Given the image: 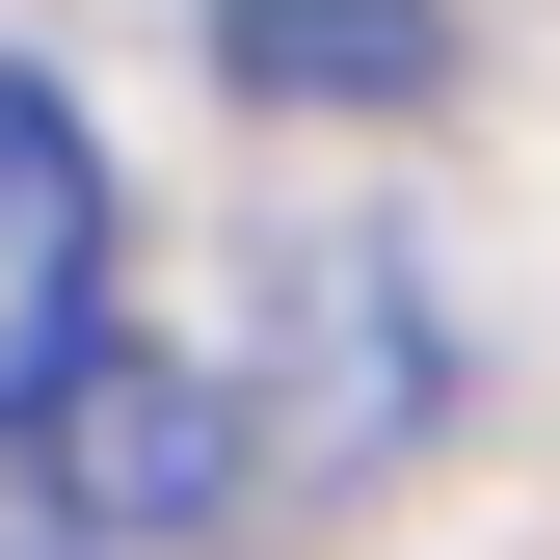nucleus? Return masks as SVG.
Listing matches in <instances>:
<instances>
[{
  "mask_svg": "<svg viewBox=\"0 0 560 560\" xmlns=\"http://www.w3.org/2000/svg\"><path fill=\"white\" fill-rule=\"evenodd\" d=\"M241 107H454V0H214Z\"/></svg>",
  "mask_w": 560,
  "mask_h": 560,
  "instance_id": "obj_3",
  "label": "nucleus"
},
{
  "mask_svg": "<svg viewBox=\"0 0 560 560\" xmlns=\"http://www.w3.org/2000/svg\"><path fill=\"white\" fill-rule=\"evenodd\" d=\"M107 267H133V214H107V133L0 54V428H54L81 400V347H107Z\"/></svg>",
  "mask_w": 560,
  "mask_h": 560,
  "instance_id": "obj_1",
  "label": "nucleus"
},
{
  "mask_svg": "<svg viewBox=\"0 0 560 560\" xmlns=\"http://www.w3.org/2000/svg\"><path fill=\"white\" fill-rule=\"evenodd\" d=\"M54 480H81V534H187V508L241 480V428H214L187 374H133V347H81V400H54Z\"/></svg>",
  "mask_w": 560,
  "mask_h": 560,
  "instance_id": "obj_2",
  "label": "nucleus"
}]
</instances>
